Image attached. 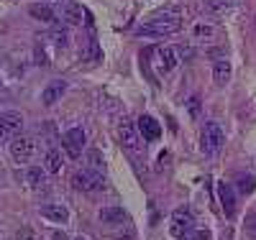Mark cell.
<instances>
[{"mask_svg": "<svg viewBox=\"0 0 256 240\" xmlns=\"http://www.w3.org/2000/svg\"><path fill=\"white\" fill-rule=\"evenodd\" d=\"M182 28V18L180 15H156L148 23L136 28V36H169Z\"/></svg>", "mask_w": 256, "mask_h": 240, "instance_id": "cell-1", "label": "cell"}, {"mask_svg": "<svg viewBox=\"0 0 256 240\" xmlns=\"http://www.w3.org/2000/svg\"><path fill=\"white\" fill-rule=\"evenodd\" d=\"M223 141H226V133H223L220 123H216V120L205 123V128H202V136H200V148L205 151V154H208V156L218 154L220 146H223Z\"/></svg>", "mask_w": 256, "mask_h": 240, "instance_id": "cell-2", "label": "cell"}, {"mask_svg": "<svg viewBox=\"0 0 256 240\" xmlns=\"http://www.w3.org/2000/svg\"><path fill=\"white\" fill-rule=\"evenodd\" d=\"M20 130H24V115L16 110L0 113V141H13L20 136Z\"/></svg>", "mask_w": 256, "mask_h": 240, "instance_id": "cell-3", "label": "cell"}, {"mask_svg": "<svg viewBox=\"0 0 256 240\" xmlns=\"http://www.w3.org/2000/svg\"><path fill=\"white\" fill-rule=\"evenodd\" d=\"M192 230H195V217H192L187 210H174L172 212V225H169V233H172L177 240H184Z\"/></svg>", "mask_w": 256, "mask_h": 240, "instance_id": "cell-4", "label": "cell"}, {"mask_svg": "<svg viewBox=\"0 0 256 240\" xmlns=\"http://www.w3.org/2000/svg\"><path fill=\"white\" fill-rule=\"evenodd\" d=\"M34 154H36V141L31 136H16L10 141V156H13V161L26 164V161L34 159Z\"/></svg>", "mask_w": 256, "mask_h": 240, "instance_id": "cell-5", "label": "cell"}, {"mask_svg": "<svg viewBox=\"0 0 256 240\" xmlns=\"http://www.w3.org/2000/svg\"><path fill=\"white\" fill-rule=\"evenodd\" d=\"M102 174H95V171H74L72 174V187L80 189V192H98L102 189Z\"/></svg>", "mask_w": 256, "mask_h": 240, "instance_id": "cell-6", "label": "cell"}, {"mask_svg": "<svg viewBox=\"0 0 256 240\" xmlns=\"http://www.w3.org/2000/svg\"><path fill=\"white\" fill-rule=\"evenodd\" d=\"M84 141H88V136H84L82 128H70L67 133H64V138H62V146L67 148L70 156L77 159V156L82 154V148H84Z\"/></svg>", "mask_w": 256, "mask_h": 240, "instance_id": "cell-7", "label": "cell"}, {"mask_svg": "<svg viewBox=\"0 0 256 240\" xmlns=\"http://www.w3.org/2000/svg\"><path fill=\"white\" fill-rule=\"evenodd\" d=\"M218 200H220V207L226 212V217H233L238 210L236 205V192H233V187L228 182H218Z\"/></svg>", "mask_w": 256, "mask_h": 240, "instance_id": "cell-8", "label": "cell"}, {"mask_svg": "<svg viewBox=\"0 0 256 240\" xmlns=\"http://www.w3.org/2000/svg\"><path fill=\"white\" fill-rule=\"evenodd\" d=\"M177 64H180V56H177L174 46H159L156 49V69L159 72H172Z\"/></svg>", "mask_w": 256, "mask_h": 240, "instance_id": "cell-9", "label": "cell"}, {"mask_svg": "<svg viewBox=\"0 0 256 240\" xmlns=\"http://www.w3.org/2000/svg\"><path fill=\"white\" fill-rule=\"evenodd\" d=\"M118 136H120V143L126 146V148H131V151H141V136H138V130H136V125L134 123H120V128H118Z\"/></svg>", "mask_w": 256, "mask_h": 240, "instance_id": "cell-10", "label": "cell"}, {"mask_svg": "<svg viewBox=\"0 0 256 240\" xmlns=\"http://www.w3.org/2000/svg\"><path fill=\"white\" fill-rule=\"evenodd\" d=\"M136 130H138V136H141L144 141H156V138L162 136V125H159L152 115H141Z\"/></svg>", "mask_w": 256, "mask_h": 240, "instance_id": "cell-11", "label": "cell"}, {"mask_svg": "<svg viewBox=\"0 0 256 240\" xmlns=\"http://www.w3.org/2000/svg\"><path fill=\"white\" fill-rule=\"evenodd\" d=\"M64 90H67V82H64V79H54L52 84H46V90L41 92V102H44L46 107H52L56 100H62Z\"/></svg>", "mask_w": 256, "mask_h": 240, "instance_id": "cell-12", "label": "cell"}, {"mask_svg": "<svg viewBox=\"0 0 256 240\" xmlns=\"http://www.w3.org/2000/svg\"><path fill=\"white\" fill-rule=\"evenodd\" d=\"M98 217H100V223H105V225H120L128 215H126L123 207H102Z\"/></svg>", "mask_w": 256, "mask_h": 240, "instance_id": "cell-13", "label": "cell"}, {"mask_svg": "<svg viewBox=\"0 0 256 240\" xmlns=\"http://www.w3.org/2000/svg\"><path fill=\"white\" fill-rule=\"evenodd\" d=\"M212 79H216L218 87L228 84V79H230V61L228 59H216V64H212Z\"/></svg>", "mask_w": 256, "mask_h": 240, "instance_id": "cell-14", "label": "cell"}, {"mask_svg": "<svg viewBox=\"0 0 256 240\" xmlns=\"http://www.w3.org/2000/svg\"><path fill=\"white\" fill-rule=\"evenodd\" d=\"M41 215H44L46 220H52V223H67L70 220L67 207H62V205H44L41 207Z\"/></svg>", "mask_w": 256, "mask_h": 240, "instance_id": "cell-15", "label": "cell"}, {"mask_svg": "<svg viewBox=\"0 0 256 240\" xmlns=\"http://www.w3.org/2000/svg\"><path fill=\"white\" fill-rule=\"evenodd\" d=\"M28 13H31V18H36V20H41V23H54V10H52V5H46V3H34V5H28Z\"/></svg>", "mask_w": 256, "mask_h": 240, "instance_id": "cell-16", "label": "cell"}, {"mask_svg": "<svg viewBox=\"0 0 256 240\" xmlns=\"http://www.w3.org/2000/svg\"><path fill=\"white\" fill-rule=\"evenodd\" d=\"M82 15H84L82 5H77V3H64V8H62V18L67 20L70 26H80V23H82Z\"/></svg>", "mask_w": 256, "mask_h": 240, "instance_id": "cell-17", "label": "cell"}, {"mask_svg": "<svg viewBox=\"0 0 256 240\" xmlns=\"http://www.w3.org/2000/svg\"><path fill=\"white\" fill-rule=\"evenodd\" d=\"M238 3H241V0H208L205 10L212 13V15H220V13H226V10H230V8H236Z\"/></svg>", "mask_w": 256, "mask_h": 240, "instance_id": "cell-18", "label": "cell"}, {"mask_svg": "<svg viewBox=\"0 0 256 240\" xmlns=\"http://www.w3.org/2000/svg\"><path fill=\"white\" fill-rule=\"evenodd\" d=\"M26 182H28V187H34V189L44 187V184H46V171L41 169V166H31V169L26 171Z\"/></svg>", "mask_w": 256, "mask_h": 240, "instance_id": "cell-19", "label": "cell"}, {"mask_svg": "<svg viewBox=\"0 0 256 240\" xmlns=\"http://www.w3.org/2000/svg\"><path fill=\"white\" fill-rule=\"evenodd\" d=\"M46 171H52V174H59L62 171V151L52 148L49 154H46Z\"/></svg>", "mask_w": 256, "mask_h": 240, "instance_id": "cell-20", "label": "cell"}, {"mask_svg": "<svg viewBox=\"0 0 256 240\" xmlns=\"http://www.w3.org/2000/svg\"><path fill=\"white\" fill-rule=\"evenodd\" d=\"M88 164H90V171H95V174H102V154H100V151H90V154H88Z\"/></svg>", "mask_w": 256, "mask_h": 240, "instance_id": "cell-21", "label": "cell"}, {"mask_svg": "<svg viewBox=\"0 0 256 240\" xmlns=\"http://www.w3.org/2000/svg\"><path fill=\"white\" fill-rule=\"evenodd\" d=\"M52 41L56 43V46H67V43H70L67 28H54V31H52Z\"/></svg>", "mask_w": 256, "mask_h": 240, "instance_id": "cell-22", "label": "cell"}, {"mask_svg": "<svg viewBox=\"0 0 256 240\" xmlns=\"http://www.w3.org/2000/svg\"><path fill=\"white\" fill-rule=\"evenodd\" d=\"M216 36V28H212L210 23H198L195 26V38H212Z\"/></svg>", "mask_w": 256, "mask_h": 240, "instance_id": "cell-23", "label": "cell"}, {"mask_svg": "<svg viewBox=\"0 0 256 240\" xmlns=\"http://www.w3.org/2000/svg\"><path fill=\"white\" fill-rule=\"evenodd\" d=\"M254 189H256V179L254 177H241L238 179V192L241 194H251Z\"/></svg>", "mask_w": 256, "mask_h": 240, "instance_id": "cell-24", "label": "cell"}, {"mask_svg": "<svg viewBox=\"0 0 256 240\" xmlns=\"http://www.w3.org/2000/svg\"><path fill=\"white\" fill-rule=\"evenodd\" d=\"M36 64H38V67H46V64H49V59H46V54H44V51H41V49H36Z\"/></svg>", "mask_w": 256, "mask_h": 240, "instance_id": "cell-25", "label": "cell"}, {"mask_svg": "<svg viewBox=\"0 0 256 240\" xmlns=\"http://www.w3.org/2000/svg\"><path fill=\"white\" fill-rule=\"evenodd\" d=\"M18 240H31V230L28 228H24V230H18V235H16Z\"/></svg>", "mask_w": 256, "mask_h": 240, "instance_id": "cell-26", "label": "cell"}, {"mask_svg": "<svg viewBox=\"0 0 256 240\" xmlns=\"http://www.w3.org/2000/svg\"><path fill=\"white\" fill-rule=\"evenodd\" d=\"M52 240H70V238H67V233H64V230H54Z\"/></svg>", "mask_w": 256, "mask_h": 240, "instance_id": "cell-27", "label": "cell"}, {"mask_svg": "<svg viewBox=\"0 0 256 240\" xmlns=\"http://www.w3.org/2000/svg\"><path fill=\"white\" fill-rule=\"evenodd\" d=\"M198 105H200L198 97H192V100H190V113H192V115H198Z\"/></svg>", "mask_w": 256, "mask_h": 240, "instance_id": "cell-28", "label": "cell"}, {"mask_svg": "<svg viewBox=\"0 0 256 240\" xmlns=\"http://www.w3.org/2000/svg\"><path fill=\"white\" fill-rule=\"evenodd\" d=\"M192 240H208V233L205 230H198L195 235H192Z\"/></svg>", "mask_w": 256, "mask_h": 240, "instance_id": "cell-29", "label": "cell"}, {"mask_svg": "<svg viewBox=\"0 0 256 240\" xmlns=\"http://www.w3.org/2000/svg\"><path fill=\"white\" fill-rule=\"evenodd\" d=\"M220 240H233V230H230V228H228V230H223Z\"/></svg>", "mask_w": 256, "mask_h": 240, "instance_id": "cell-30", "label": "cell"}, {"mask_svg": "<svg viewBox=\"0 0 256 240\" xmlns=\"http://www.w3.org/2000/svg\"><path fill=\"white\" fill-rule=\"evenodd\" d=\"M41 3H46V5H49V3H67V0H41Z\"/></svg>", "mask_w": 256, "mask_h": 240, "instance_id": "cell-31", "label": "cell"}, {"mask_svg": "<svg viewBox=\"0 0 256 240\" xmlns=\"http://www.w3.org/2000/svg\"><path fill=\"white\" fill-rule=\"evenodd\" d=\"M251 223H254V225H256V212H254V215H251Z\"/></svg>", "mask_w": 256, "mask_h": 240, "instance_id": "cell-32", "label": "cell"}, {"mask_svg": "<svg viewBox=\"0 0 256 240\" xmlns=\"http://www.w3.org/2000/svg\"><path fill=\"white\" fill-rule=\"evenodd\" d=\"M74 240H88V238H82V235H80V238H74Z\"/></svg>", "mask_w": 256, "mask_h": 240, "instance_id": "cell-33", "label": "cell"}, {"mask_svg": "<svg viewBox=\"0 0 256 240\" xmlns=\"http://www.w3.org/2000/svg\"><path fill=\"white\" fill-rule=\"evenodd\" d=\"M0 82H3V79H0Z\"/></svg>", "mask_w": 256, "mask_h": 240, "instance_id": "cell-34", "label": "cell"}]
</instances>
